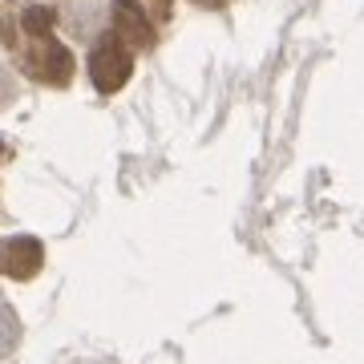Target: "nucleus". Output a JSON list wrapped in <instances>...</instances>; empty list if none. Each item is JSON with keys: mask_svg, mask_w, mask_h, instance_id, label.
I'll list each match as a JSON object with an SVG mask.
<instances>
[{"mask_svg": "<svg viewBox=\"0 0 364 364\" xmlns=\"http://www.w3.org/2000/svg\"><path fill=\"white\" fill-rule=\"evenodd\" d=\"M16 28H21V65L33 81L53 85V90H65L73 81V49L57 37V13L53 9H25L16 13Z\"/></svg>", "mask_w": 364, "mask_h": 364, "instance_id": "f257e3e1", "label": "nucleus"}, {"mask_svg": "<svg viewBox=\"0 0 364 364\" xmlns=\"http://www.w3.org/2000/svg\"><path fill=\"white\" fill-rule=\"evenodd\" d=\"M134 77V45L117 28L102 33L90 49V81L97 93H117Z\"/></svg>", "mask_w": 364, "mask_h": 364, "instance_id": "f03ea898", "label": "nucleus"}, {"mask_svg": "<svg viewBox=\"0 0 364 364\" xmlns=\"http://www.w3.org/2000/svg\"><path fill=\"white\" fill-rule=\"evenodd\" d=\"M41 267H45V243L37 235H4L0 239V275L4 279L28 284L41 275Z\"/></svg>", "mask_w": 364, "mask_h": 364, "instance_id": "7ed1b4c3", "label": "nucleus"}, {"mask_svg": "<svg viewBox=\"0 0 364 364\" xmlns=\"http://www.w3.org/2000/svg\"><path fill=\"white\" fill-rule=\"evenodd\" d=\"M109 13H114V28L130 41L134 49L154 45V21L146 16V9L138 4V0H114V4H109Z\"/></svg>", "mask_w": 364, "mask_h": 364, "instance_id": "20e7f679", "label": "nucleus"}, {"mask_svg": "<svg viewBox=\"0 0 364 364\" xmlns=\"http://www.w3.org/2000/svg\"><path fill=\"white\" fill-rule=\"evenodd\" d=\"M21 336H25L21 316L13 312V304H4V299H0V364H4L16 348H21Z\"/></svg>", "mask_w": 364, "mask_h": 364, "instance_id": "39448f33", "label": "nucleus"}, {"mask_svg": "<svg viewBox=\"0 0 364 364\" xmlns=\"http://www.w3.org/2000/svg\"><path fill=\"white\" fill-rule=\"evenodd\" d=\"M16 102H21V77L0 61V114H4V109H13Z\"/></svg>", "mask_w": 364, "mask_h": 364, "instance_id": "423d86ee", "label": "nucleus"}, {"mask_svg": "<svg viewBox=\"0 0 364 364\" xmlns=\"http://www.w3.org/2000/svg\"><path fill=\"white\" fill-rule=\"evenodd\" d=\"M69 364H114V360H102V356H97V360H93V356H81V360H69Z\"/></svg>", "mask_w": 364, "mask_h": 364, "instance_id": "0eeeda50", "label": "nucleus"}, {"mask_svg": "<svg viewBox=\"0 0 364 364\" xmlns=\"http://www.w3.org/2000/svg\"><path fill=\"white\" fill-rule=\"evenodd\" d=\"M162 4H166V0H162Z\"/></svg>", "mask_w": 364, "mask_h": 364, "instance_id": "6e6552de", "label": "nucleus"}]
</instances>
